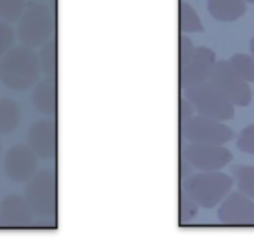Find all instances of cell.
<instances>
[{"mask_svg":"<svg viewBox=\"0 0 254 252\" xmlns=\"http://www.w3.org/2000/svg\"><path fill=\"white\" fill-rule=\"evenodd\" d=\"M40 72L38 55L24 45L10 49L0 60V80L6 87L15 91L35 86Z\"/></svg>","mask_w":254,"mask_h":252,"instance_id":"obj_1","label":"cell"},{"mask_svg":"<svg viewBox=\"0 0 254 252\" xmlns=\"http://www.w3.org/2000/svg\"><path fill=\"white\" fill-rule=\"evenodd\" d=\"M56 30V15L46 4H31L26 6L19 19L18 38L26 48H39L54 39Z\"/></svg>","mask_w":254,"mask_h":252,"instance_id":"obj_2","label":"cell"},{"mask_svg":"<svg viewBox=\"0 0 254 252\" xmlns=\"http://www.w3.org/2000/svg\"><path fill=\"white\" fill-rule=\"evenodd\" d=\"M233 178L219 172H201L183 185V193L198 206L213 209L231 193Z\"/></svg>","mask_w":254,"mask_h":252,"instance_id":"obj_3","label":"cell"},{"mask_svg":"<svg viewBox=\"0 0 254 252\" xmlns=\"http://www.w3.org/2000/svg\"><path fill=\"white\" fill-rule=\"evenodd\" d=\"M24 198L34 215L54 216L58 211V177L51 169L36 173L26 184Z\"/></svg>","mask_w":254,"mask_h":252,"instance_id":"obj_4","label":"cell"},{"mask_svg":"<svg viewBox=\"0 0 254 252\" xmlns=\"http://www.w3.org/2000/svg\"><path fill=\"white\" fill-rule=\"evenodd\" d=\"M185 99L193 107L198 116L223 122L234 117V106L207 82L190 87L185 91Z\"/></svg>","mask_w":254,"mask_h":252,"instance_id":"obj_5","label":"cell"},{"mask_svg":"<svg viewBox=\"0 0 254 252\" xmlns=\"http://www.w3.org/2000/svg\"><path fill=\"white\" fill-rule=\"evenodd\" d=\"M208 82L233 106L247 107L252 102V90L248 82L234 72L228 61H217Z\"/></svg>","mask_w":254,"mask_h":252,"instance_id":"obj_6","label":"cell"},{"mask_svg":"<svg viewBox=\"0 0 254 252\" xmlns=\"http://www.w3.org/2000/svg\"><path fill=\"white\" fill-rule=\"evenodd\" d=\"M182 136L190 144L223 146L234 137V132L228 126L216 119L194 116L181 127Z\"/></svg>","mask_w":254,"mask_h":252,"instance_id":"obj_7","label":"cell"},{"mask_svg":"<svg viewBox=\"0 0 254 252\" xmlns=\"http://www.w3.org/2000/svg\"><path fill=\"white\" fill-rule=\"evenodd\" d=\"M182 154L187 165L199 172H218L233 159L231 151L223 146L190 144L183 149Z\"/></svg>","mask_w":254,"mask_h":252,"instance_id":"obj_8","label":"cell"},{"mask_svg":"<svg viewBox=\"0 0 254 252\" xmlns=\"http://www.w3.org/2000/svg\"><path fill=\"white\" fill-rule=\"evenodd\" d=\"M38 156L28 144H15L4 156V169L13 182H29L38 173Z\"/></svg>","mask_w":254,"mask_h":252,"instance_id":"obj_9","label":"cell"},{"mask_svg":"<svg viewBox=\"0 0 254 252\" xmlns=\"http://www.w3.org/2000/svg\"><path fill=\"white\" fill-rule=\"evenodd\" d=\"M217 215L227 226H253L254 202L242 193H229L219 205Z\"/></svg>","mask_w":254,"mask_h":252,"instance_id":"obj_10","label":"cell"},{"mask_svg":"<svg viewBox=\"0 0 254 252\" xmlns=\"http://www.w3.org/2000/svg\"><path fill=\"white\" fill-rule=\"evenodd\" d=\"M216 53L207 46H198L188 65L180 70V86L182 89L197 86L208 81L216 65Z\"/></svg>","mask_w":254,"mask_h":252,"instance_id":"obj_11","label":"cell"},{"mask_svg":"<svg viewBox=\"0 0 254 252\" xmlns=\"http://www.w3.org/2000/svg\"><path fill=\"white\" fill-rule=\"evenodd\" d=\"M28 146L41 159H54L58 153V126L55 119L34 122L28 132Z\"/></svg>","mask_w":254,"mask_h":252,"instance_id":"obj_12","label":"cell"},{"mask_svg":"<svg viewBox=\"0 0 254 252\" xmlns=\"http://www.w3.org/2000/svg\"><path fill=\"white\" fill-rule=\"evenodd\" d=\"M34 214L25 198L18 194L5 197L0 204V226L26 227L33 222Z\"/></svg>","mask_w":254,"mask_h":252,"instance_id":"obj_13","label":"cell"},{"mask_svg":"<svg viewBox=\"0 0 254 252\" xmlns=\"http://www.w3.org/2000/svg\"><path fill=\"white\" fill-rule=\"evenodd\" d=\"M31 102L38 112L54 117L58 112V81L56 77H45L35 85Z\"/></svg>","mask_w":254,"mask_h":252,"instance_id":"obj_14","label":"cell"},{"mask_svg":"<svg viewBox=\"0 0 254 252\" xmlns=\"http://www.w3.org/2000/svg\"><path fill=\"white\" fill-rule=\"evenodd\" d=\"M207 9L213 19L221 23H232L246 14L243 0H208Z\"/></svg>","mask_w":254,"mask_h":252,"instance_id":"obj_15","label":"cell"},{"mask_svg":"<svg viewBox=\"0 0 254 252\" xmlns=\"http://www.w3.org/2000/svg\"><path fill=\"white\" fill-rule=\"evenodd\" d=\"M21 123V108L11 99H0V134H11Z\"/></svg>","mask_w":254,"mask_h":252,"instance_id":"obj_16","label":"cell"},{"mask_svg":"<svg viewBox=\"0 0 254 252\" xmlns=\"http://www.w3.org/2000/svg\"><path fill=\"white\" fill-rule=\"evenodd\" d=\"M232 174L239 193L254 200V165H236L232 168Z\"/></svg>","mask_w":254,"mask_h":252,"instance_id":"obj_17","label":"cell"},{"mask_svg":"<svg viewBox=\"0 0 254 252\" xmlns=\"http://www.w3.org/2000/svg\"><path fill=\"white\" fill-rule=\"evenodd\" d=\"M38 57L41 72L46 75V77H56V73H58V45H56L55 38L43 45Z\"/></svg>","mask_w":254,"mask_h":252,"instance_id":"obj_18","label":"cell"},{"mask_svg":"<svg viewBox=\"0 0 254 252\" xmlns=\"http://www.w3.org/2000/svg\"><path fill=\"white\" fill-rule=\"evenodd\" d=\"M178 26L181 33H199L203 31V25L198 13L190 4L181 1L178 8Z\"/></svg>","mask_w":254,"mask_h":252,"instance_id":"obj_19","label":"cell"},{"mask_svg":"<svg viewBox=\"0 0 254 252\" xmlns=\"http://www.w3.org/2000/svg\"><path fill=\"white\" fill-rule=\"evenodd\" d=\"M234 72L246 82H254V60L251 55L236 53L228 60Z\"/></svg>","mask_w":254,"mask_h":252,"instance_id":"obj_20","label":"cell"},{"mask_svg":"<svg viewBox=\"0 0 254 252\" xmlns=\"http://www.w3.org/2000/svg\"><path fill=\"white\" fill-rule=\"evenodd\" d=\"M26 9V0H0V18L14 23L19 20Z\"/></svg>","mask_w":254,"mask_h":252,"instance_id":"obj_21","label":"cell"},{"mask_svg":"<svg viewBox=\"0 0 254 252\" xmlns=\"http://www.w3.org/2000/svg\"><path fill=\"white\" fill-rule=\"evenodd\" d=\"M196 51L193 41L190 40L188 36H180V45H178V71L185 68L193 57V53Z\"/></svg>","mask_w":254,"mask_h":252,"instance_id":"obj_22","label":"cell"},{"mask_svg":"<svg viewBox=\"0 0 254 252\" xmlns=\"http://www.w3.org/2000/svg\"><path fill=\"white\" fill-rule=\"evenodd\" d=\"M180 205H178V209H180V221L182 222H188L190 220H193L194 217L198 214V205L190 200L185 193H181L180 200H178Z\"/></svg>","mask_w":254,"mask_h":252,"instance_id":"obj_23","label":"cell"},{"mask_svg":"<svg viewBox=\"0 0 254 252\" xmlns=\"http://www.w3.org/2000/svg\"><path fill=\"white\" fill-rule=\"evenodd\" d=\"M237 147L243 153L254 155V124H249L239 132Z\"/></svg>","mask_w":254,"mask_h":252,"instance_id":"obj_24","label":"cell"},{"mask_svg":"<svg viewBox=\"0 0 254 252\" xmlns=\"http://www.w3.org/2000/svg\"><path fill=\"white\" fill-rule=\"evenodd\" d=\"M14 30L4 21H0V60L6 55L14 44Z\"/></svg>","mask_w":254,"mask_h":252,"instance_id":"obj_25","label":"cell"},{"mask_svg":"<svg viewBox=\"0 0 254 252\" xmlns=\"http://www.w3.org/2000/svg\"><path fill=\"white\" fill-rule=\"evenodd\" d=\"M194 114L193 107L190 106V102L186 99L180 100V124L181 127L185 126L188 121H190Z\"/></svg>","mask_w":254,"mask_h":252,"instance_id":"obj_26","label":"cell"},{"mask_svg":"<svg viewBox=\"0 0 254 252\" xmlns=\"http://www.w3.org/2000/svg\"><path fill=\"white\" fill-rule=\"evenodd\" d=\"M249 50H251V56L253 57V60H254V36L252 38L251 43H249Z\"/></svg>","mask_w":254,"mask_h":252,"instance_id":"obj_27","label":"cell"},{"mask_svg":"<svg viewBox=\"0 0 254 252\" xmlns=\"http://www.w3.org/2000/svg\"><path fill=\"white\" fill-rule=\"evenodd\" d=\"M244 3H249V4H254V0H243Z\"/></svg>","mask_w":254,"mask_h":252,"instance_id":"obj_28","label":"cell"},{"mask_svg":"<svg viewBox=\"0 0 254 252\" xmlns=\"http://www.w3.org/2000/svg\"><path fill=\"white\" fill-rule=\"evenodd\" d=\"M0 154H1V144H0Z\"/></svg>","mask_w":254,"mask_h":252,"instance_id":"obj_29","label":"cell"}]
</instances>
